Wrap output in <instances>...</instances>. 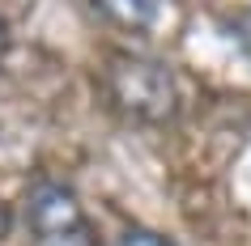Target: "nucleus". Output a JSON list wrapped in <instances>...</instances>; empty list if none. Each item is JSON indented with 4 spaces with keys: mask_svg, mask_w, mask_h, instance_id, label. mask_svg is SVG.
Listing matches in <instances>:
<instances>
[{
    "mask_svg": "<svg viewBox=\"0 0 251 246\" xmlns=\"http://www.w3.org/2000/svg\"><path fill=\"white\" fill-rule=\"evenodd\" d=\"M234 39H238V47H243V51H247V60H251V9L234 22Z\"/></svg>",
    "mask_w": 251,
    "mask_h": 246,
    "instance_id": "obj_5",
    "label": "nucleus"
},
{
    "mask_svg": "<svg viewBox=\"0 0 251 246\" xmlns=\"http://www.w3.org/2000/svg\"><path fill=\"white\" fill-rule=\"evenodd\" d=\"M98 9L119 30H149L162 13V0H98Z\"/></svg>",
    "mask_w": 251,
    "mask_h": 246,
    "instance_id": "obj_3",
    "label": "nucleus"
},
{
    "mask_svg": "<svg viewBox=\"0 0 251 246\" xmlns=\"http://www.w3.org/2000/svg\"><path fill=\"white\" fill-rule=\"evenodd\" d=\"M26 238L30 246H102L94 221L64 182H34L26 191Z\"/></svg>",
    "mask_w": 251,
    "mask_h": 246,
    "instance_id": "obj_2",
    "label": "nucleus"
},
{
    "mask_svg": "<svg viewBox=\"0 0 251 246\" xmlns=\"http://www.w3.org/2000/svg\"><path fill=\"white\" fill-rule=\"evenodd\" d=\"M9 233V212H4V204H0V238Z\"/></svg>",
    "mask_w": 251,
    "mask_h": 246,
    "instance_id": "obj_7",
    "label": "nucleus"
},
{
    "mask_svg": "<svg viewBox=\"0 0 251 246\" xmlns=\"http://www.w3.org/2000/svg\"><path fill=\"white\" fill-rule=\"evenodd\" d=\"M102 85L111 106L132 123H166L179 111V85H175L171 68H162L149 55L115 51L106 60Z\"/></svg>",
    "mask_w": 251,
    "mask_h": 246,
    "instance_id": "obj_1",
    "label": "nucleus"
},
{
    "mask_svg": "<svg viewBox=\"0 0 251 246\" xmlns=\"http://www.w3.org/2000/svg\"><path fill=\"white\" fill-rule=\"evenodd\" d=\"M4 55H9V26H4V17H0V68H4Z\"/></svg>",
    "mask_w": 251,
    "mask_h": 246,
    "instance_id": "obj_6",
    "label": "nucleus"
},
{
    "mask_svg": "<svg viewBox=\"0 0 251 246\" xmlns=\"http://www.w3.org/2000/svg\"><path fill=\"white\" fill-rule=\"evenodd\" d=\"M115 246H175V242L158 229H124L115 238Z\"/></svg>",
    "mask_w": 251,
    "mask_h": 246,
    "instance_id": "obj_4",
    "label": "nucleus"
}]
</instances>
